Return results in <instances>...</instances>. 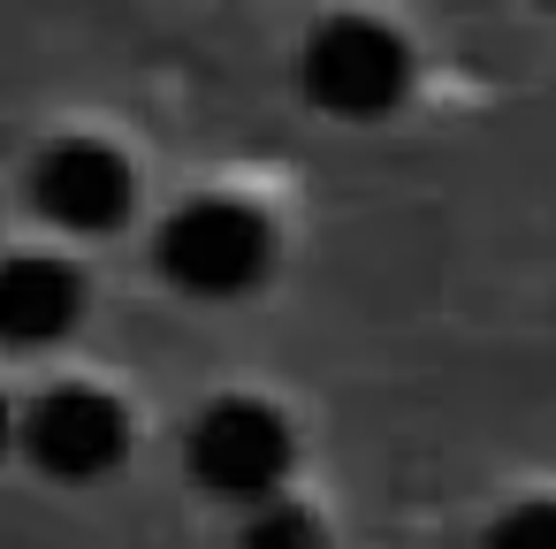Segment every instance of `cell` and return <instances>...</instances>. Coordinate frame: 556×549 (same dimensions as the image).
<instances>
[{"mask_svg": "<svg viewBox=\"0 0 556 549\" xmlns=\"http://www.w3.org/2000/svg\"><path fill=\"white\" fill-rule=\"evenodd\" d=\"M161 275L191 298H244L267 283L275 267V229L260 207L244 199H191L161 222V245H153Z\"/></svg>", "mask_w": 556, "mask_h": 549, "instance_id": "6da1fadb", "label": "cell"}, {"mask_svg": "<svg viewBox=\"0 0 556 549\" xmlns=\"http://www.w3.org/2000/svg\"><path fill=\"white\" fill-rule=\"evenodd\" d=\"M290 465H298V435L267 397H214L191 420V473L222 503H244V511L275 503Z\"/></svg>", "mask_w": 556, "mask_h": 549, "instance_id": "7a4b0ae2", "label": "cell"}, {"mask_svg": "<svg viewBox=\"0 0 556 549\" xmlns=\"http://www.w3.org/2000/svg\"><path fill=\"white\" fill-rule=\"evenodd\" d=\"M305 92L343 115V123H374L412 92V47L381 24V16H328L298 62Z\"/></svg>", "mask_w": 556, "mask_h": 549, "instance_id": "3957f363", "label": "cell"}, {"mask_svg": "<svg viewBox=\"0 0 556 549\" xmlns=\"http://www.w3.org/2000/svg\"><path fill=\"white\" fill-rule=\"evenodd\" d=\"M16 435H24V450H31L39 473H54V481H100L130 450V412L108 389H92V382H62V389H47L16 420Z\"/></svg>", "mask_w": 556, "mask_h": 549, "instance_id": "277c9868", "label": "cell"}, {"mask_svg": "<svg viewBox=\"0 0 556 549\" xmlns=\"http://www.w3.org/2000/svg\"><path fill=\"white\" fill-rule=\"evenodd\" d=\"M31 207L54 222V229H115L130 214V161L100 138H62L39 153L31 169Z\"/></svg>", "mask_w": 556, "mask_h": 549, "instance_id": "5b68a950", "label": "cell"}, {"mask_svg": "<svg viewBox=\"0 0 556 549\" xmlns=\"http://www.w3.org/2000/svg\"><path fill=\"white\" fill-rule=\"evenodd\" d=\"M85 321V275L62 252L0 260V344H62Z\"/></svg>", "mask_w": 556, "mask_h": 549, "instance_id": "8992f818", "label": "cell"}, {"mask_svg": "<svg viewBox=\"0 0 556 549\" xmlns=\"http://www.w3.org/2000/svg\"><path fill=\"white\" fill-rule=\"evenodd\" d=\"M320 541H328L320 519H313L298 496H275V503L244 511V541H237V549H320Z\"/></svg>", "mask_w": 556, "mask_h": 549, "instance_id": "52a82bcc", "label": "cell"}, {"mask_svg": "<svg viewBox=\"0 0 556 549\" xmlns=\"http://www.w3.org/2000/svg\"><path fill=\"white\" fill-rule=\"evenodd\" d=\"M488 549H556V496H526L488 526Z\"/></svg>", "mask_w": 556, "mask_h": 549, "instance_id": "ba28073f", "label": "cell"}, {"mask_svg": "<svg viewBox=\"0 0 556 549\" xmlns=\"http://www.w3.org/2000/svg\"><path fill=\"white\" fill-rule=\"evenodd\" d=\"M9 435H16V420H9V404H0V450H9Z\"/></svg>", "mask_w": 556, "mask_h": 549, "instance_id": "9c48e42d", "label": "cell"}]
</instances>
